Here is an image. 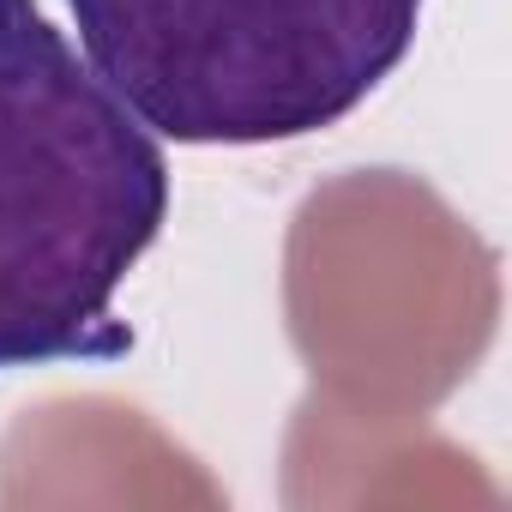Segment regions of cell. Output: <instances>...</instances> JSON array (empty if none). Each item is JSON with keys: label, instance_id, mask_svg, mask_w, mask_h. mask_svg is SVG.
I'll list each match as a JSON object with an SVG mask.
<instances>
[{"label": "cell", "instance_id": "2", "mask_svg": "<svg viewBox=\"0 0 512 512\" xmlns=\"http://www.w3.org/2000/svg\"><path fill=\"white\" fill-rule=\"evenodd\" d=\"M97 79L175 145H284L356 115L422 0H67Z\"/></svg>", "mask_w": 512, "mask_h": 512}, {"label": "cell", "instance_id": "1", "mask_svg": "<svg viewBox=\"0 0 512 512\" xmlns=\"http://www.w3.org/2000/svg\"><path fill=\"white\" fill-rule=\"evenodd\" d=\"M169 223V157L37 0H0V374L115 362V296Z\"/></svg>", "mask_w": 512, "mask_h": 512}]
</instances>
